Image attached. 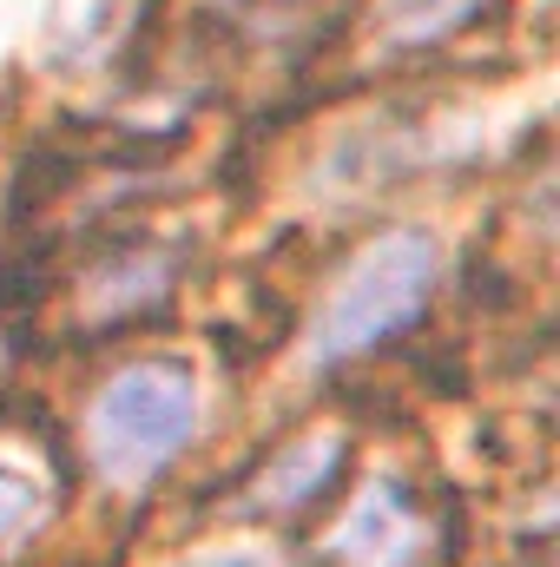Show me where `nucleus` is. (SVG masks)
I'll use <instances>...</instances> for the list:
<instances>
[{"label": "nucleus", "mask_w": 560, "mask_h": 567, "mask_svg": "<svg viewBox=\"0 0 560 567\" xmlns=\"http://www.w3.org/2000/svg\"><path fill=\"white\" fill-rule=\"evenodd\" d=\"M198 429V383L178 357L126 363L93 403V455L106 475L145 482L158 475Z\"/></svg>", "instance_id": "nucleus-1"}, {"label": "nucleus", "mask_w": 560, "mask_h": 567, "mask_svg": "<svg viewBox=\"0 0 560 567\" xmlns=\"http://www.w3.org/2000/svg\"><path fill=\"white\" fill-rule=\"evenodd\" d=\"M428 290H435V245H428L422 231H390V238H376V245L350 265V278L336 284L330 310L317 317V337H310L317 363L363 357V350H376L383 337L409 330L422 317V303H428Z\"/></svg>", "instance_id": "nucleus-2"}, {"label": "nucleus", "mask_w": 560, "mask_h": 567, "mask_svg": "<svg viewBox=\"0 0 560 567\" xmlns=\"http://www.w3.org/2000/svg\"><path fill=\"white\" fill-rule=\"evenodd\" d=\"M416 542H422L416 535V502H409V488H396V482L363 488L356 508H350L343 528H336V555L350 567H409Z\"/></svg>", "instance_id": "nucleus-3"}, {"label": "nucleus", "mask_w": 560, "mask_h": 567, "mask_svg": "<svg viewBox=\"0 0 560 567\" xmlns=\"http://www.w3.org/2000/svg\"><path fill=\"white\" fill-rule=\"evenodd\" d=\"M343 462H350V442L343 435H310V442H297V449H283L278 462L265 468V482H258V508H303V502H317L336 475H343Z\"/></svg>", "instance_id": "nucleus-4"}, {"label": "nucleus", "mask_w": 560, "mask_h": 567, "mask_svg": "<svg viewBox=\"0 0 560 567\" xmlns=\"http://www.w3.org/2000/svg\"><path fill=\"white\" fill-rule=\"evenodd\" d=\"M27 508H33V482L0 468V535H7V528H20V522H27Z\"/></svg>", "instance_id": "nucleus-5"}, {"label": "nucleus", "mask_w": 560, "mask_h": 567, "mask_svg": "<svg viewBox=\"0 0 560 567\" xmlns=\"http://www.w3.org/2000/svg\"><path fill=\"white\" fill-rule=\"evenodd\" d=\"M198 567H271V561H258V555H218V561H198Z\"/></svg>", "instance_id": "nucleus-6"}]
</instances>
